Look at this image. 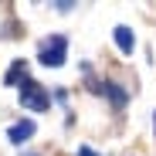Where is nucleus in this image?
<instances>
[{
  "label": "nucleus",
  "instance_id": "obj_1",
  "mask_svg": "<svg viewBox=\"0 0 156 156\" xmlns=\"http://www.w3.org/2000/svg\"><path fill=\"white\" fill-rule=\"evenodd\" d=\"M68 58V37L65 34H51L41 41V51H37V61L44 68H61Z\"/></svg>",
  "mask_w": 156,
  "mask_h": 156
},
{
  "label": "nucleus",
  "instance_id": "obj_2",
  "mask_svg": "<svg viewBox=\"0 0 156 156\" xmlns=\"http://www.w3.org/2000/svg\"><path fill=\"white\" fill-rule=\"evenodd\" d=\"M20 105L24 109H31V112H48L51 109V98H48V88L44 85H37L34 78H27V82L20 85Z\"/></svg>",
  "mask_w": 156,
  "mask_h": 156
},
{
  "label": "nucleus",
  "instance_id": "obj_3",
  "mask_svg": "<svg viewBox=\"0 0 156 156\" xmlns=\"http://www.w3.org/2000/svg\"><path fill=\"white\" fill-rule=\"evenodd\" d=\"M102 95H105L109 102H112V105L115 109H126V102H129V92L122 88V85H115V82H102V85H95Z\"/></svg>",
  "mask_w": 156,
  "mask_h": 156
},
{
  "label": "nucleus",
  "instance_id": "obj_4",
  "mask_svg": "<svg viewBox=\"0 0 156 156\" xmlns=\"http://www.w3.org/2000/svg\"><path fill=\"white\" fill-rule=\"evenodd\" d=\"M34 133H37V122L24 119V122H17V126H10V129H7V139H10L14 146H20V143H27Z\"/></svg>",
  "mask_w": 156,
  "mask_h": 156
},
{
  "label": "nucleus",
  "instance_id": "obj_5",
  "mask_svg": "<svg viewBox=\"0 0 156 156\" xmlns=\"http://www.w3.org/2000/svg\"><path fill=\"white\" fill-rule=\"evenodd\" d=\"M112 37H115V48L122 51V55H133V51H136V34H133V27L119 24V27L112 31Z\"/></svg>",
  "mask_w": 156,
  "mask_h": 156
},
{
  "label": "nucleus",
  "instance_id": "obj_6",
  "mask_svg": "<svg viewBox=\"0 0 156 156\" xmlns=\"http://www.w3.org/2000/svg\"><path fill=\"white\" fill-rule=\"evenodd\" d=\"M27 78H31V75H27V61H14V65H10V71L4 75V85H17V88H20Z\"/></svg>",
  "mask_w": 156,
  "mask_h": 156
},
{
  "label": "nucleus",
  "instance_id": "obj_7",
  "mask_svg": "<svg viewBox=\"0 0 156 156\" xmlns=\"http://www.w3.org/2000/svg\"><path fill=\"white\" fill-rule=\"evenodd\" d=\"M153 133H156V115H153Z\"/></svg>",
  "mask_w": 156,
  "mask_h": 156
},
{
  "label": "nucleus",
  "instance_id": "obj_8",
  "mask_svg": "<svg viewBox=\"0 0 156 156\" xmlns=\"http://www.w3.org/2000/svg\"><path fill=\"white\" fill-rule=\"evenodd\" d=\"M20 156H37V153H20Z\"/></svg>",
  "mask_w": 156,
  "mask_h": 156
}]
</instances>
